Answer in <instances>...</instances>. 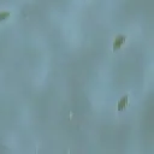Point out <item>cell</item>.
Segmentation results:
<instances>
[{
	"label": "cell",
	"instance_id": "obj_1",
	"mask_svg": "<svg viewBox=\"0 0 154 154\" xmlns=\"http://www.w3.org/2000/svg\"><path fill=\"white\" fill-rule=\"evenodd\" d=\"M125 36L124 35H118L117 37H116V40H114V42H113V49L116 51V49H119L120 48V46H122V43L125 41Z\"/></svg>",
	"mask_w": 154,
	"mask_h": 154
},
{
	"label": "cell",
	"instance_id": "obj_2",
	"mask_svg": "<svg viewBox=\"0 0 154 154\" xmlns=\"http://www.w3.org/2000/svg\"><path fill=\"white\" fill-rule=\"evenodd\" d=\"M128 100H129V96H128V95L122 96V99L118 101V111L124 109V107L128 105Z\"/></svg>",
	"mask_w": 154,
	"mask_h": 154
},
{
	"label": "cell",
	"instance_id": "obj_3",
	"mask_svg": "<svg viewBox=\"0 0 154 154\" xmlns=\"http://www.w3.org/2000/svg\"><path fill=\"white\" fill-rule=\"evenodd\" d=\"M7 17H10V12H0V20H5Z\"/></svg>",
	"mask_w": 154,
	"mask_h": 154
}]
</instances>
